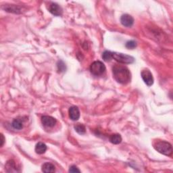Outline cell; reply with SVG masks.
<instances>
[{"label":"cell","instance_id":"cell-4","mask_svg":"<svg viewBox=\"0 0 173 173\" xmlns=\"http://www.w3.org/2000/svg\"><path fill=\"white\" fill-rule=\"evenodd\" d=\"M90 71L93 75L100 76L105 73L106 66L101 61H95L90 66Z\"/></svg>","mask_w":173,"mask_h":173},{"label":"cell","instance_id":"cell-12","mask_svg":"<svg viewBox=\"0 0 173 173\" xmlns=\"http://www.w3.org/2000/svg\"><path fill=\"white\" fill-rule=\"evenodd\" d=\"M35 151L38 154H44L47 150V146L42 142H39L35 146Z\"/></svg>","mask_w":173,"mask_h":173},{"label":"cell","instance_id":"cell-8","mask_svg":"<svg viewBox=\"0 0 173 173\" xmlns=\"http://www.w3.org/2000/svg\"><path fill=\"white\" fill-rule=\"evenodd\" d=\"M120 23L126 27H131L134 23V19L129 14H124L120 18Z\"/></svg>","mask_w":173,"mask_h":173},{"label":"cell","instance_id":"cell-17","mask_svg":"<svg viewBox=\"0 0 173 173\" xmlns=\"http://www.w3.org/2000/svg\"><path fill=\"white\" fill-rule=\"evenodd\" d=\"M102 58L106 62H109L112 59V52L110 51H105L102 53Z\"/></svg>","mask_w":173,"mask_h":173},{"label":"cell","instance_id":"cell-6","mask_svg":"<svg viewBox=\"0 0 173 173\" xmlns=\"http://www.w3.org/2000/svg\"><path fill=\"white\" fill-rule=\"evenodd\" d=\"M49 12L52 14L53 15L59 16H61L62 14V8H61V6L60 5L57 4L56 3H51L49 6Z\"/></svg>","mask_w":173,"mask_h":173},{"label":"cell","instance_id":"cell-20","mask_svg":"<svg viewBox=\"0 0 173 173\" xmlns=\"http://www.w3.org/2000/svg\"><path fill=\"white\" fill-rule=\"evenodd\" d=\"M69 172H81V171L79 170V169L76 167V166L73 165V166H71L69 168Z\"/></svg>","mask_w":173,"mask_h":173},{"label":"cell","instance_id":"cell-10","mask_svg":"<svg viewBox=\"0 0 173 173\" xmlns=\"http://www.w3.org/2000/svg\"><path fill=\"white\" fill-rule=\"evenodd\" d=\"M5 168H6V171L8 172H18V169H17L16 163L13 160H10L7 162V163L6 164V166H5Z\"/></svg>","mask_w":173,"mask_h":173},{"label":"cell","instance_id":"cell-18","mask_svg":"<svg viewBox=\"0 0 173 173\" xmlns=\"http://www.w3.org/2000/svg\"><path fill=\"white\" fill-rule=\"evenodd\" d=\"M57 70L59 72H64L66 70V65L62 62V61H58V62L57 64Z\"/></svg>","mask_w":173,"mask_h":173},{"label":"cell","instance_id":"cell-19","mask_svg":"<svg viewBox=\"0 0 173 173\" xmlns=\"http://www.w3.org/2000/svg\"><path fill=\"white\" fill-rule=\"evenodd\" d=\"M137 43L135 41H129L126 43V48L128 49H134L136 48Z\"/></svg>","mask_w":173,"mask_h":173},{"label":"cell","instance_id":"cell-15","mask_svg":"<svg viewBox=\"0 0 173 173\" xmlns=\"http://www.w3.org/2000/svg\"><path fill=\"white\" fill-rule=\"evenodd\" d=\"M110 141L113 144H119L122 142V137L119 134H113L110 137Z\"/></svg>","mask_w":173,"mask_h":173},{"label":"cell","instance_id":"cell-11","mask_svg":"<svg viewBox=\"0 0 173 173\" xmlns=\"http://www.w3.org/2000/svg\"><path fill=\"white\" fill-rule=\"evenodd\" d=\"M42 171L43 172L49 173V172H54L56 171V167L53 164L50 162H45L42 165Z\"/></svg>","mask_w":173,"mask_h":173},{"label":"cell","instance_id":"cell-13","mask_svg":"<svg viewBox=\"0 0 173 173\" xmlns=\"http://www.w3.org/2000/svg\"><path fill=\"white\" fill-rule=\"evenodd\" d=\"M24 124V120L21 118H16L13 120L12 126L14 129L17 130H20L23 128Z\"/></svg>","mask_w":173,"mask_h":173},{"label":"cell","instance_id":"cell-2","mask_svg":"<svg viewBox=\"0 0 173 173\" xmlns=\"http://www.w3.org/2000/svg\"><path fill=\"white\" fill-rule=\"evenodd\" d=\"M154 149L158 152L165 155V156H171L172 153V145L167 141L162 140H156L153 143Z\"/></svg>","mask_w":173,"mask_h":173},{"label":"cell","instance_id":"cell-21","mask_svg":"<svg viewBox=\"0 0 173 173\" xmlns=\"http://www.w3.org/2000/svg\"><path fill=\"white\" fill-rule=\"evenodd\" d=\"M5 142V138L2 134H1V147H2Z\"/></svg>","mask_w":173,"mask_h":173},{"label":"cell","instance_id":"cell-16","mask_svg":"<svg viewBox=\"0 0 173 173\" xmlns=\"http://www.w3.org/2000/svg\"><path fill=\"white\" fill-rule=\"evenodd\" d=\"M74 129L75 131H77L78 134H85V131H86V129L85 127L82 124H77L74 126Z\"/></svg>","mask_w":173,"mask_h":173},{"label":"cell","instance_id":"cell-3","mask_svg":"<svg viewBox=\"0 0 173 173\" xmlns=\"http://www.w3.org/2000/svg\"><path fill=\"white\" fill-rule=\"evenodd\" d=\"M112 59L121 64H132L135 62V58L133 56L117 52H112Z\"/></svg>","mask_w":173,"mask_h":173},{"label":"cell","instance_id":"cell-7","mask_svg":"<svg viewBox=\"0 0 173 173\" xmlns=\"http://www.w3.org/2000/svg\"><path fill=\"white\" fill-rule=\"evenodd\" d=\"M41 122L46 127H53L56 124V120L52 116H43L41 118Z\"/></svg>","mask_w":173,"mask_h":173},{"label":"cell","instance_id":"cell-1","mask_svg":"<svg viewBox=\"0 0 173 173\" xmlns=\"http://www.w3.org/2000/svg\"><path fill=\"white\" fill-rule=\"evenodd\" d=\"M113 77L119 83L127 84L131 81V74L128 68L121 65H115L112 68Z\"/></svg>","mask_w":173,"mask_h":173},{"label":"cell","instance_id":"cell-14","mask_svg":"<svg viewBox=\"0 0 173 173\" xmlns=\"http://www.w3.org/2000/svg\"><path fill=\"white\" fill-rule=\"evenodd\" d=\"M4 10L6 11V12H12L16 14L21 13V9L20 8V7L15 5L6 6Z\"/></svg>","mask_w":173,"mask_h":173},{"label":"cell","instance_id":"cell-9","mask_svg":"<svg viewBox=\"0 0 173 173\" xmlns=\"http://www.w3.org/2000/svg\"><path fill=\"white\" fill-rule=\"evenodd\" d=\"M68 113H69V117L72 120L76 121L80 118V111L77 106L70 107Z\"/></svg>","mask_w":173,"mask_h":173},{"label":"cell","instance_id":"cell-5","mask_svg":"<svg viewBox=\"0 0 173 173\" xmlns=\"http://www.w3.org/2000/svg\"><path fill=\"white\" fill-rule=\"evenodd\" d=\"M141 74V77L144 82L147 86H150L154 84V77L150 70L148 69H144L142 70Z\"/></svg>","mask_w":173,"mask_h":173}]
</instances>
